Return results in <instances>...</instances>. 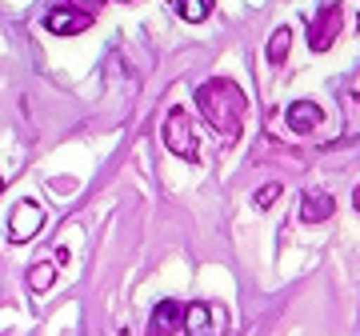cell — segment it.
<instances>
[{"instance_id": "cell-2", "label": "cell", "mask_w": 360, "mask_h": 336, "mask_svg": "<svg viewBox=\"0 0 360 336\" xmlns=\"http://www.w3.org/2000/svg\"><path fill=\"white\" fill-rule=\"evenodd\" d=\"M165 144L168 153L180 156V160H188V164H196V156H200V148H196V132H193V117L184 112V108H172L165 117Z\"/></svg>"}, {"instance_id": "cell-12", "label": "cell", "mask_w": 360, "mask_h": 336, "mask_svg": "<svg viewBox=\"0 0 360 336\" xmlns=\"http://www.w3.org/2000/svg\"><path fill=\"white\" fill-rule=\"evenodd\" d=\"M180 4V16L188 20V25H200V20H208V13H212V0H176Z\"/></svg>"}, {"instance_id": "cell-16", "label": "cell", "mask_w": 360, "mask_h": 336, "mask_svg": "<svg viewBox=\"0 0 360 336\" xmlns=\"http://www.w3.org/2000/svg\"><path fill=\"white\" fill-rule=\"evenodd\" d=\"M0 193H4V176H0Z\"/></svg>"}, {"instance_id": "cell-11", "label": "cell", "mask_w": 360, "mask_h": 336, "mask_svg": "<svg viewBox=\"0 0 360 336\" xmlns=\"http://www.w3.org/2000/svg\"><path fill=\"white\" fill-rule=\"evenodd\" d=\"M288 40H292V32H288V28H276V32H272L269 37V65H284V60H288Z\"/></svg>"}, {"instance_id": "cell-6", "label": "cell", "mask_w": 360, "mask_h": 336, "mask_svg": "<svg viewBox=\"0 0 360 336\" xmlns=\"http://www.w3.org/2000/svg\"><path fill=\"white\" fill-rule=\"evenodd\" d=\"M44 28H49L52 37H77V32L92 28V16L72 13V8H52V13L44 16Z\"/></svg>"}, {"instance_id": "cell-10", "label": "cell", "mask_w": 360, "mask_h": 336, "mask_svg": "<svg viewBox=\"0 0 360 336\" xmlns=\"http://www.w3.org/2000/svg\"><path fill=\"white\" fill-rule=\"evenodd\" d=\"M52 280H56V264H52V260H37V264L28 269V288H32V292H49Z\"/></svg>"}, {"instance_id": "cell-13", "label": "cell", "mask_w": 360, "mask_h": 336, "mask_svg": "<svg viewBox=\"0 0 360 336\" xmlns=\"http://www.w3.org/2000/svg\"><path fill=\"white\" fill-rule=\"evenodd\" d=\"M281 193H284V188H281V181L264 184V188L257 193V205H260V208H272V200H281Z\"/></svg>"}, {"instance_id": "cell-14", "label": "cell", "mask_w": 360, "mask_h": 336, "mask_svg": "<svg viewBox=\"0 0 360 336\" xmlns=\"http://www.w3.org/2000/svg\"><path fill=\"white\" fill-rule=\"evenodd\" d=\"M68 8H72V13H84V16H92V20H96V13L104 8V0H68Z\"/></svg>"}, {"instance_id": "cell-4", "label": "cell", "mask_w": 360, "mask_h": 336, "mask_svg": "<svg viewBox=\"0 0 360 336\" xmlns=\"http://www.w3.org/2000/svg\"><path fill=\"white\" fill-rule=\"evenodd\" d=\"M40 224H44V208L37 200H25V205H16L13 220H8V233H13L16 245H25V240H32L40 233Z\"/></svg>"}, {"instance_id": "cell-1", "label": "cell", "mask_w": 360, "mask_h": 336, "mask_svg": "<svg viewBox=\"0 0 360 336\" xmlns=\"http://www.w3.org/2000/svg\"><path fill=\"white\" fill-rule=\"evenodd\" d=\"M196 108L205 112V120L220 136H240L245 129V112H248V101H245V89L229 77H212L196 89Z\"/></svg>"}, {"instance_id": "cell-5", "label": "cell", "mask_w": 360, "mask_h": 336, "mask_svg": "<svg viewBox=\"0 0 360 336\" xmlns=\"http://www.w3.org/2000/svg\"><path fill=\"white\" fill-rule=\"evenodd\" d=\"M184 324V304L180 300H160L148 316V336H176Z\"/></svg>"}, {"instance_id": "cell-8", "label": "cell", "mask_w": 360, "mask_h": 336, "mask_svg": "<svg viewBox=\"0 0 360 336\" xmlns=\"http://www.w3.org/2000/svg\"><path fill=\"white\" fill-rule=\"evenodd\" d=\"M336 212V200L328 193H321V188H312V193L300 196V220L304 224H321V220H328Z\"/></svg>"}, {"instance_id": "cell-3", "label": "cell", "mask_w": 360, "mask_h": 336, "mask_svg": "<svg viewBox=\"0 0 360 336\" xmlns=\"http://www.w3.org/2000/svg\"><path fill=\"white\" fill-rule=\"evenodd\" d=\"M340 25H345V8L340 4H324L321 13L309 20V49L312 52H328L340 37Z\"/></svg>"}, {"instance_id": "cell-7", "label": "cell", "mask_w": 360, "mask_h": 336, "mask_svg": "<svg viewBox=\"0 0 360 336\" xmlns=\"http://www.w3.org/2000/svg\"><path fill=\"white\" fill-rule=\"evenodd\" d=\"M284 120H288V129L292 132H312V129H321V120H324V112H321V104L316 101H292L288 104V112H284Z\"/></svg>"}, {"instance_id": "cell-9", "label": "cell", "mask_w": 360, "mask_h": 336, "mask_svg": "<svg viewBox=\"0 0 360 336\" xmlns=\"http://www.w3.org/2000/svg\"><path fill=\"white\" fill-rule=\"evenodd\" d=\"M184 332L188 336H212V309H208V304H184Z\"/></svg>"}, {"instance_id": "cell-15", "label": "cell", "mask_w": 360, "mask_h": 336, "mask_svg": "<svg viewBox=\"0 0 360 336\" xmlns=\"http://www.w3.org/2000/svg\"><path fill=\"white\" fill-rule=\"evenodd\" d=\"M352 200H356V208H360V184H356V188H352Z\"/></svg>"}]
</instances>
